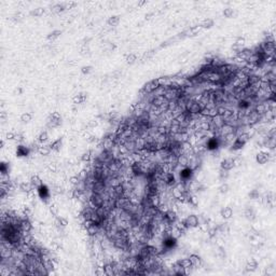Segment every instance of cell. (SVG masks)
<instances>
[{
  "label": "cell",
  "instance_id": "1",
  "mask_svg": "<svg viewBox=\"0 0 276 276\" xmlns=\"http://www.w3.org/2000/svg\"><path fill=\"white\" fill-rule=\"evenodd\" d=\"M203 109V106L199 102L196 98L191 97L187 102V107H186V111L189 112L190 115H201V111Z\"/></svg>",
  "mask_w": 276,
  "mask_h": 276
},
{
  "label": "cell",
  "instance_id": "2",
  "mask_svg": "<svg viewBox=\"0 0 276 276\" xmlns=\"http://www.w3.org/2000/svg\"><path fill=\"white\" fill-rule=\"evenodd\" d=\"M219 147H221V136H210L205 140V149L208 151H216Z\"/></svg>",
  "mask_w": 276,
  "mask_h": 276
},
{
  "label": "cell",
  "instance_id": "3",
  "mask_svg": "<svg viewBox=\"0 0 276 276\" xmlns=\"http://www.w3.org/2000/svg\"><path fill=\"white\" fill-rule=\"evenodd\" d=\"M193 172L194 170L191 167H189V166L181 167V169L179 170V179H180V182H183V183L190 182L192 176H193Z\"/></svg>",
  "mask_w": 276,
  "mask_h": 276
},
{
  "label": "cell",
  "instance_id": "4",
  "mask_svg": "<svg viewBox=\"0 0 276 276\" xmlns=\"http://www.w3.org/2000/svg\"><path fill=\"white\" fill-rule=\"evenodd\" d=\"M160 86V80L159 79H153V80L149 81L148 83L144 85L141 90V94H144V95H150L152 94L157 87Z\"/></svg>",
  "mask_w": 276,
  "mask_h": 276
},
{
  "label": "cell",
  "instance_id": "5",
  "mask_svg": "<svg viewBox=\"0 0 276 276\" xmlns=\"http://www.w3.org/2000/svg\"><path fill=\"white\" fill-rule=\"evenodd\" d=\"M104 202H105V199L102 198V194L91 193V195H90V198H89V204L93 208L102 207V205H104Z\"/></svg>",
  "mask_w": 276,
  "mask_h": 276
},
{
  "label": "cell",
  "instance_id": "6",
  "mask_svg": "<svg viewBox=\"0 0 276 276\" xmlns=\"http://www.w3.org/2000/svg\"><path fill=\"white\" fill-rule=\"evenodd\" d=\"M183 221L189 229H194V228L200 227V218L196 215H188L183 218Z\"/></svg>",
  "mask_w": 276,
  "mask_h": 276
},
{
  "label": "cell",
  "instance_id": "7",
  "mask_svg": "<svg viewBox=\"0 0 276 276\" xmlns=\"http://www.w3.org/2000/svg\"><path fill=\"white\" fill-rule=\"evenodd\" d=\"M37 193H38L39 198L42 199L45 203H49L50 202V199H51V194H50V190L48 188V186L45 185H41L40 187L37 189Z\"/></svg>",
  "mask_w": 276,
  "mask_h": 276
},
{
  "label": "cell",
  "instance_id": "8",
  "mask_svg": "<svg viewBox=\"0 0 276 276\" xmlns=\"http://www.w3.org/2000/svg\"><path fill=\"white\" fill-rule=\"evenodd\" d=\"M62 124V117L58 112H53L50 115L49 120H48V125L49 128H57Z\"/></svg>",
  "mask_w": 276,
  "mask_h": 276
},
{
  "label": "cell",
  "instance_id": "9",
  "mask_svg": "<svg viewBox=\"0 0 276 276\" xmlns=\"http://www.w3.org/2000/svg\"><path fill=\"white\" fill-rule=\"evenodd\" d=\"M273 155L271 154L269 151L266 152V151L262 150L257 153V155H256V161H257V163L260 164V165H264V164H266L269 161H270Z\"/></svg>",
  "mask_w": 276,
  "mask_h": 276
},
{
  "label": "cell",
  "instance_id": "10",
  "mask_svg": "<svg viewBox=\"0 0 276 276\" xmlns=\"http://www.w3.org/2000/svg\"><path fill=\"white\" fill-rule=\"evenodd\" d=\"M162 179H163V181L165 182V185L167 186V188H173L177 183L176 176H175V174L173 172L165 173V174L163 175V177H162Z\"/></svg>",
  "mask_w": 276,
  "mask_h": 276
},
{
  "label": "cell",
  "instance_id": "11",
  "mask_svg": "<svg viewBox=\"0 0 276 276\" xmlns=\"http://www.w3.org/2000/svg\"><path fill=\"white\" fill-rule=\"evenodd\" d=\"M30 154L29 147L23 146V144H19L16 147V157H27Z\"/></svg>",
  "mask_w": 276,
  "mask_h": 276
},
{
  "label": "cell",
  "instance_id": "12",
  "mask_svg": "<svg viewBox=\"0 0 276 276\" xmlns=\"http://www.w3.org/2000/svg\"><path fill=\"white\" fill-rule=\"evenodd\" d=\"M251 106V100L250 99H238L237 100V108L240 111H248L249 108Z\"/></svg>",
  "mask_w": 276,
  "mask_h": 276
},
{
  "label": "cell",
  "instance_id": "13",
  "mask_svg": "<svg viewBox=\"0 0 276 276\" xmlns=\"http://www.w3.org/2000/svg\"><path fill=\"white\" fill-rule=\"evenodd\" d=\"M253 110H255L256 112H257L258 115H264V113L269 110L268 102H258V104H256L255 109H253Z\"/></svg>",
  "mask_w": 276,
  "mask_h": 276
},
{
  "label": "cell",
  "instance_id": "14",
  "mask_svg": "<svg viewBox=\"0 0 276 276\" xmlns=\"http://www.w3.org/2000/svg\"><path fill=\"white\" fill-rule=\"evenodd\" d=\"M220 167L221 169H224V170H231L232 168L234 167L233 165V157H227V159H223L220 163Z\"/></svg>",
  "mask_w": 276,
  "mask_h": 276
},
{
  "label": "cell",
  "instance_id": "15",
  "mask_svg": "<svg viewBox=\"0 0 276 276\" xmlns=\"http://www.w3.org/2000/svg\"><path fill=\"white\" fill-rule=\"evenodd\" d=\"M189 259H190V262H191V264L195 269H199V268H201V266H202L203 260L201 259L200 256L195 255V253H192V255H190Z\"/></svg>",
  "mask_w": 276,
  "mask_h": 276
},
{
  "label": "cell",
  "instance_id": "16",
  "mask_svg": "<svg viewBox=\"0 0 276 276\" xmlns=\"http://www.w3.org/2000/svg\"><path fill=\"white\" fill-rule=\"evenodd\" d=\"M234 130H235L234 126L224 123L220 128V136H225V135H229V134H231V133H234Z\"/></svg>",
  "mask_w": 276,
  "mask_h": 276
},
{
  "label": "cell",
  "instance_id": "17",
  "mask_svg": "<svg viewBox=\"0 0 276 276\" xmlns=\"http://www.w3.org/2000/svg\"><path fill=\"white\" fill-rule=\"evenodd\" d=\"M52 152V149H51V146L49 144H41L40 147H39V150H38V153L40 155H42V157H48V155H50V153Z\"/></svg>",
  "mask_w": 276,
  "mask_h": 276
},
{
  "label": "cell",
  "instance_id": "18",
  "mask_svg": "<svg viewBox=\"0 0 276 276\" xmlns=\"http://www.w3.org/2000/svg\"><path fill=\"white\" fill-rule=\"evenodd\" d=\"M55 225L57 229H64V228L67 227V224H68V220H67V218H65V217H56L55 218Z\"/></svg>",
  "mask_w": 276,
  "mask_h": 276
},
{
  "label": "cell",
  "instance_id": "19",
  "mask_svg": "<svg viewBox=\"0 0 276 276\" xmlns=\"http://www.w3.org/2000/svg\"><path fill=\"white\" fill-rule=\"evenodd\" d=\"M19 187V190H21L22 192H24V193H26V194H28L29 192H31L32 190H35L34 188H32L30 181H28V182L27 181H23V182H22Z\"/></svg>",
  "mask_w": 276,
  "mask_h": 276
},
{
  "label": "cell",
  "instance_id": "20",
  "mask_svg": "<svg viewBox=\"0 0 276 276\" xmlns=\"http://www.w3.org/2000/svg\"><path fill=\"white\" fill-rule=\"evenodd\" d=\"M256 216H257V214H256V211L253 206H248V207L245 208V217H246V219L253 221L256 219Z\"/></svg>",
  "mask_w": 276,
  "mask_h": 276
},
{
  "label": "cell",
  "instance_id": "21",
  "mask_svg": "<svg viewBox=\"0 0 276 276\" xmlns=\"http://www.w3.org/2000/svg\"><path fill=\"white\" fill-rule=\"evenodd\" d=\"M220 215L221 217H222L223 219H225V220H228V219H230L232 216H233V209H232L231 207H224L221 209L220 211Z\"/></svg>",
  "mask_w": 276,
  "mask_h": 276
},
{
  "label": "cell",
  "instance_id": "22",
  "mask_svg": "<svg viewBox=\"0 0 276 276\" xmlns=\"http://www.w3.org/2000/svg\"><path fill=\"white\" fill-rule=\"evenodd\" d=\"M258 268V262L256 259H249L248 261H247V264H246V271H248V272H253V271H256Z\"/></svg>",
  "mask_w": 276,
  "mask_h": 276
},
{
  "label": "cell",
  "instance_id": "23",
  "mask_svg": "<svg viewBox=\"0 0 276 276\" xmlns=\"http://www.w3.org/2000/svg\"><path fill=\"white\" fill-rule=\"evenodd\" d=\"M29 181H30V183H31L34 189H38V188L42 185V180H41V178L38 176V175H34V176H31Z\"/></svg>",
  "mask_w": 276,
  "mask_h": 276
},
{
  "label": "cell",
  "instance_id": "24",
  "mask_svg": "<svg viewBox=\"0 0 276 276\" xmlns=\"http://www.w3.org/2000/svg\"><path fill=\"white\" fill-rule=\"evenodd\" d=\"M86 100V94L85 93H79L73 97L74 105H82Z\"/></svg>",
  "mask_w": 276,
  "mask_h": 276
},
{
  "label": "cell",
  "instance_id": "25",
  "mask_svg": "<svg viewBox=\"0 0 276 276\" xmlns=\"http://www.w3.org/2000/svg\"><path fill=\"white\" fill-rule=\"evenodd\" d=\"M80 160L84 163H90V162L93 160V155H92V151L91 150H86L81 154Z\"/></svg>",
  "mask_w": 276,
  "mask_h": 276
},
{
  "label": "cell",
  "instance_id": "26",
  "mask_svg": "<svg viewBox=\"0 0 276 276\" xmlns=\"http://www.w3.org/2000/svg\"><path fill=\"white\" fill-rule=\"evenodd\" d=\"M62 144H63L62 138H58V139L52 141L51 144H50V146H51L52 151H56V152H57V151H60L61 148H62Z\"/></svg>",
  "mask_w": 276,
  "mask_h": 276
},
{
  "label": "cell",
  "instance_id": "27",
  "mask_svg": "<svg viewBox=\"0 0 276 276\" xmlns=\"http://www.w3.org/2000/svg\"><path fill=\"white\" fill-rule=\"evenodd\" d=\"M120 23V16L119 15H112V16H110L108 19V21H107V24H108L109 26H111V27H115V26H118Z\"/></svg>",
  "mask_w": 276,
  "mask_h": 276
},
{
  "label": "cell",
  "instance_id": "28",
  "mask_svg": "<svg viewBox=\"0 0 276 276\" xmlns=\"http://www.w3.org/2000/svg\"><path fill=\"white\" fill-rule=\"evenodd\" d=\"M65 9H67L66 3H56L51 8V11L53 13H61L63 11H65Z\"/></svg>",
  "mask_w": 276,
  "mask_h": 276
},
{
  "label": "cell",
  "instance_id": "29",
  "mask_svg": "<svg viewBox=\"0 0 276 276\" xmlns=\"http://www.w3.org/2000/svg\"><path fill=\"white\" fill-rule=\"evenodd\" d=\"M214 24H215L214 19H204V21H203L202 23H201V26H200V27H201V28H204V29H209V28H211L212 26H214Z\"/></svg>",
  "mask_w": 276,
  "mask_h": 276
},
{
  "label": "cell",
  "instance_id": "30",
  "mask_svg": "<svg viewBox=\"0 0 276 276\" xmlns=\"http://www.w3.org/2000/svg\"><path fill=\"white\" fill-rule=\"evenodd\" d=\"M48 140H49V134H48L47 131H43V132H41L40 134H39L38 140H37V141L40 142V144H45Z\"/></svg>",
  "mask_w": 276,
  "mask_h": 276
},
{
  "label": "cell",
  "instance_id": "31",
  "mask_svg": "<svg viewBox=\"0 0 276 276\" xmlns=\"http://www.w3.org/2000/svg\"><path fill=\"white\" fill-rule=\"evenodd\" d=\"M245 146V144L243 141H240V139H237V138H235V140H234L233 142H232L231 147H232V150H240V149H242L243 147Z\"/></svg>",
  "mask_w": 276,
  "mask_h": 276
},
{
  "label": "cell",
  "instance_id": "32",
  "mask_svg": "<svg viewBox=\"0 0 276 276\" xmlns=\"http://www.w3.org/2000/svg\"><path fill=\"white\" fill-rule=\"evenodd\" d=\"M61 35H62V31H61V30H53V31L50 32V34L48 35L47 39L49 41H54V40H56Z\"/></svg>",
  "mask_w": 276,
  "mask_h": 276
},
{
  "label": "cell",
  "instance_id": "33",
  "mask_svg": "<svg viewBox=\"0 0 276 276\" xmlns=\"http://www.w3.org/2000/svg\"><path fill=\"white\" fill-rule=\"evenodd\" d=\"M44 13H45L44 8H37L30 12V15H31V16H35V17H40V16H42Z\"/></svg>",
  "mask_w": 276,
  "mask_h": 276
},
{
  "label": "cell",
  "instance_id": "34",
  "mask_svg": "<svg viewBox=\"0 0 276 276\" xmlns=\"http://www.w3.org/2000/svg\"><path fill=\"white\" fill-rule=\"evenodd\" d=\"M137 58H138V56H137V54H135V53H130V54H128V55L125 56L126 63H128V64H130V65H132V64H134V63H136Z\"/></svg>",
  "mask_w": 276,
  "mask_h": 276
},
{
  "label": "cell",
  "instance_id": "35",
  "mask_svg": "<svg viewBox=\"0 0 276 276\" xmlns=\"http://www.w3.org/2000/svg\"><path fill=\"white\" fill-rule=\"evenodd\" d=\"M229 177H230L229 170H224V169L219 170V180L220 181H225Z\"/></svg>",
  "mask_w": 276,
  "mask_h": 276
},
{
  "label": "cell",
  "instance_id": "36",
  "mask_svg": "<svg viewBox=\"0 0 276 276\" xmlns=\"http://www.w3.org/2000/svg\"><path fill=\"white\" fill-rule=\"evenodd\" d=\"M32 120V115L30 112H24L23 115H21V121L24 122V123H28Z\"/></svg>",
  "mask_w": 276,
  "mask_h": 276
},
{
  "label": "cell",
  "instance_id": "37",
  "mask_svg": "<svg viewBox=\"0 0 276 276\" xmlns=\"http://www.w3.org/2000/svg\"><path fill=\"white\" fill-rule=\"evenodd\" d=\"M222 14H223V16L227 17V19H231V17L234 15V9H232V8H225L224 10H223Z\"/></svg>",
  "mask_w": 276,
  "mask_h": 276
},
{
  "label": "cell",
  "instance_id": "38",
  "mask_svg": "<svg viewBox=\"0 0 276 276\" xmlns=\"http://www.w3.org/2000/svg\"><path fill=\"white\" fill-rule=\"evenodd\" d=\"M248 196L250 198V200H258V201H259V199L261 198V195H260L258 190H251V191L249 192Z\"/></svg>",
  "mask_w": 276,
  "mask_h": 276
},
{
  "label": "cell",
  "instance_id": "39",
  "mask_svg": "<svg viewBox=\"0 0 276 276\" xmlns=\"http://www.w3.org/2000/svg\"><path fill=\"white\" fill-rule=\"evenodd\" d=\"M0 172H1V176L8 175L9 174V164L2 162L1 165H0Z\"/></svg>",
  "mask_w": 276,
  "mask_h": 276
},
{
  "label": "cell",
  "instance_id": "40",
  "mask_svg": "<svg viewBox=\"0 0 276 276\" xmlns=\"http://www.w3.org/2000/svg\"><path fill=\"white\" fill-rule=\"evenodd\" d=\"M229 190H230V186L228 185V183H225V182L222 183V185L219 187V192H220L221 194L228 193V192H229Z\"/></svg>",
  "mask_w": 276,
  "mask_h": 276
},
{
  "label": "cell",
  "instance_id": "41",
  "mask_svg": "<svg viewBox=\"0 0 276 276\" xmlns=\"http://www.w3.org/2000/svg\"><path fill=\"white\" fill-rule=\"evenodd\" d=\"M87 141L90 142V144H99V138H98L96 135H89V137H87Z\"/></svg>",
  "mask_w": 276,
  "mask_h": 276
},
{
  "label": "cell",
  "instance_id": "42",
  "mask_svg": "<svg viewBox=\"0 0 276 276\" xmlns=\"http://www.w3.org/2000/svg\"><path fill=\"white\" fill-rule=\"evenodd\" d=\"M243 163V157H240V155H237V157H233V165L234 167H238V166H240Z\"/></svg>",
  "mask_w": 276,
  "mask_h": 276
},
{
  "label": "cell",
  "instance_id": "43",
  "mask_svg": "<svg viewBox=\"0 0 276 276\" xmlns=\"http://www.w3.org/2000/svg\"><path fill=\"white\" fill-rule=\"evenodd\" d=\"M53 193L55 194V195H60V194L64 193V189H63L61 186L55 185V186H53Z\"/></svg>",
  "mask_w": 276,
  "mask_h": 276
},
{
  "label": "cell",
  "instance_id": "44",
  "mask_svg": "<svg viewBox=\"0 0 276 276\" xmlns=\"http://www.w3.org/2000/svg\"><path fill=\"white\" fill-rule=\"evenodd\" d=\"M98 126V121L97 120H91V121L87 123V128H95Z\"/></svg>",
  "mask_w": 276,
  "mask_h": 276
},
{
  "label": "cell",
  "instance_id": "45",
  "mask_svg": "<svg viewBox=\"0 0 276 276\" xmlns=\"http://www.w3.org/2000/svg\"><path fill=\"white\" fill-rule=\"evenodd\" d=\"M92 69H93L92 66H83L82 68H81V72H82L83 74H89L90 72L92 71Z\"/></svg>",
  "mask_w": 276,
  "mask_h": 276
},
{
  "label": "cell",
  "instance_id": "46",
  "mask_svg": "<svg viewBox=\"0 0 276 276\" xmlns=\"http://www.w3.org/2000/svg\"><path fill=\"white\" fill-rule=\"evenodd\" d=\"M235 44L238 45V47H240V48L244 47L245 45V38L244 37H238L237 40H236V42H235Z\"/></svg>",
  "mask_w": 276,
  "mask_h": 276
},
{
  "label": "cell",
  "instance_id": "47",
  "mask_svg": "<svg viewBox=\"0 0 276 276\" xmlns=\"http://www.w3.org/2000/svg\"><path fill=\"white\" fill-rule=\"evenodd\" d=\"M50 210H51V212L54 215V216H56V215H57V212H58L57 205H56V204H51V205H50Z\"/></svg>",
  "mask_w": 276,
  "mask_h": 276
},
{
  "label": "cell",
  "instance_id": "48",
  "mask_svg": "<svg viewBox=\"0 0 276 276\" xmlns=\"http://www.w3.org/2000/svg\"><path fill=\"white\" fill-rule=\"evenodd\" d=\"M15 136H16V133L14 132H10L6 134V139H10V140H14Z\"/></svg>",
  "mask_w": 276,
  "mask_h": 276
},
{
  "label": "cell",
  "instance_id": "49",
  "mask_svg": "<svg viewBox=\"0 0 276 276\" xmlns=\"http://www.w3.org/2000/svg\"><path fill=\"white\" fill-rule=\"evenodd\" d=\"M81 54H82V55H86V54H90V49L86 47V45H84V47L81 49Z\"/></svg>",
  "mask_w": 276,
  "mask_h": 276
},
{
  "label": "cell",
  "instance_id": "50",
  "mask_svg": "<svg viewBox=\"0 0 276 276\" xmlns=\"http://www.w3.org/2000/svg\"><path fill=\"white\" fill-rule=\"evenodd\" d=\"M15 141H17V142H22L24 140V136L22 134H19V133H17L16 134V136H15Z\"/></svg>",
  "mask_w": 276,
  "mask_h": 276
},
{
  "label": "cell",
  "instance_id": "51",
  "mask_svg": "<svg viewBox=\"0 0 276 276\" xmlns=\"http://www.w3.org/2000/svg\"><path fill=\"white\" fill-rule=\"evenodd\" d=\"M218 255L220 256L221 258H224V256H225V253H224V250H223V248L222 247H219L218 248Z\"/></svg>",
  "mask_w": 276,
  "mask_h": 276
},
{
  "label": "cell",
  "instance_id": "52",
  "mask_svg": "<svg viewBox=\"0 0 276 276\" xmlns=\"http://www.w3.org/2000/svg\"><path fill=\"white\" fill-rule=\"evenodd\" d=\"M153 54H154V51H149L148 53L144 54V58H150L151 56L153 55Z\"/></svg>",
  "mask_w": 276,
  "mask_h": 276
},
{
  "label": "cell",
  "instance_id": "53",
  "mask_svg": "<svg viewBox=\"0 0 276 276\" xmlns=\"http://www.w3.org/2000/svg\"><path fill=\"white\" fill-rule=\"evenodd\" d=\"M14 93H15V94H22V93H23V90H22L21 87H19V89H16V90H15Z\"/></svg>",
  "mask_w": 276,
  "mask_h": 276
},
{
  "label": "cell",
  "instance_id": "54",
  "mask_svg": "<svg viewBox=\"0 0 276 276\" xmlns=\"http://www.w3.org/2000/svg\"><path fill=\"white\" fill-rule=\"evenodd\" d=\"M152 15H153V13H148V14H146V19H150Z\"/></svg>",
  "mask_w": 276,
  "mask_h": 276
},
{
  "label": "cell",
  "instance_id": "55",
  "mask_svg": "<svg viewBox=\"0 0 276 276\" xmlns=\"http://www.w3.org/2000/svg\"><path fill=\"white\" fill-rule=\"evenodd\" d=\"M147 3V1H140V2H138V6H144V4H146Z\"/></svg>",
  "mask_w": 276,
  "mask_h": 276
}]
</instances>
